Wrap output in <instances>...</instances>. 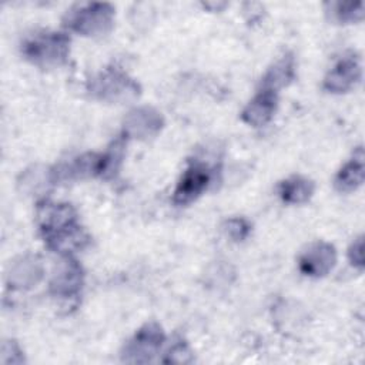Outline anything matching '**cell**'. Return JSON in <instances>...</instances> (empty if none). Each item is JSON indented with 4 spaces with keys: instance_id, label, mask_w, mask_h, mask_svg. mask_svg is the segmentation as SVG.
<instances>
[{
    "instance_id": "cell-1",
    "label": "cell",
    "mask_w": 365,
    "mask_h": 365,
    "mask_svg": "<svg viewBox=\"0 0 365 365\" xmlns=\"http://www.w3.org/2000/svg\"><path fill=\"white\" fill-rule=\"evenodd\" d=\"M26 56L36 63H58L67 51V40L61 36L37 37L26 44Z\"/></svg>"
},
{
    "instance_id": "cell-2",
    "label": "cell",
    "mask_w": 365,
    "mask_h": 365,
    "mask_svg": "<svg viewBox=\"0 0 365 365\" xmlns=\"http://www.w3.org/2000/svg\"><path fill=\"white\" fill-rule=\"evenodd\" d=\"M163 342V332L158 327L147 325L134 338V341L127 346L124 359L130 362H147L160 348Z\"/></svg>"
},
{
    "instance_id": "cell-3",
    "label": "cell",
    "mask_w": 365,
    "mask_h": 365,
    "mask_svg": "<svg viewBox=\"0 0 365 365\" xmlns=\"http://www.w3.org/2000/svg\"><path fill=\"white\" fill-rule=\"evenodd\" d=\"M208 181H210L208 170L202 165H192L181 177L174 192V201L177 204H187L192 201L202 192Z\"/></svg>"
},
{
    "instance_id": "cell-4",
    "label": "cell",
    "mask_w": 365,
    "mask_h": 365,
    "mask_svg": "<svg viewBox=\"0 0 365 365\" xmlns=\"http://www.w3.org/2000/svg\"><path fill=\"white\" fill-rule=\"evenodd\" d=\"M335 262L334 248L328 244L312 245L299 259V267L307 275H324Z\"/></svg>"
},
{
    "instance_id": "cell-5",
    "label": "cell",
    "mask_w": 365,
    "mask_h": 365,
    "mask_svg": "<svg viewBox=\"0 0 365 365\" xmlns=\"http://www.w3.org/2000/svg\"><path fill=\"white\" fill-rule=\"evenodd\" d=\"M274 110H275V94L269 88V90L261 91L252 101H250V104L242 113V117L247 123L252 125H261L271 118Z\"/></svg>"
},
{
    "instance_id": "cell-6",
    "label": "cell",
    "mask_w": 365,
    "mask_h": 365,
    "mask_svg": "<svg viewBox=\"0 0 365 365\" xmlns=\"http://www.w3.org/2000/svg\"><path fill=\"white\" fill-rule=\"evenodd\" d=\"M359 77V66L352 58H345L339 61L325 80V86L332 91L348 90Z\"/></svg>"
},
{
    "instance_id": "cell-7",
    "label": "cell",
    "mask_w": 365,
    "mask_h": 365,
    "mask_svg": "<svg viewBox=\"0 0 365 365\" xmlns=\"http://www.w3.org/2000/svg\"><path fill=\"white\" fill-rule=\"evenodd\" d=\"M110 21V11H104V6H97L94 10L80 11L74 20V27L83 33H94L103 30L104 26Z\"/></svg>"
},
{
    "instance_id": "cell-8",
    "label": "cell",
    "mask_w": 365,
    "mask_h": 365,
    "mask_svg": "<svg viewBox=\"0 0 365 365\" xmlns=\"http://www.w3.org/2000/svg\"><path fill=\"white\" fill-rule=\"evenodd\" d=\"M364 178V164H362V154L359 158H354L348 163L336 177V185L342 191L355 190Z\"/></svg>"
},
{
    "instance_id": "cell-9",
    "label": "cell",
    "mask_w": 365,
    "mask_h": 365,
    "mask_svg": "<svg viewBox=\"0 0 365 365\" xmlns=\"http://www.w3.org/2000/svg\"><path fill=\"white\" fill-rule=\"evenodd\" d=\"M312 194V184L301 177H294L282 182L281 195L288 202H302Z\"/></svg>"
}]
</instances>
